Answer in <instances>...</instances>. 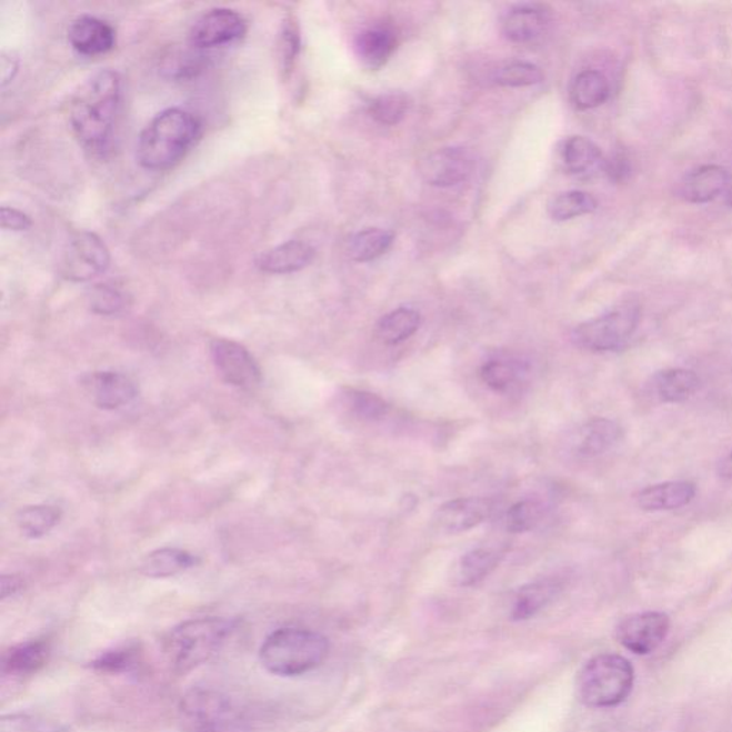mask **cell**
<instances>
[{
  "label": "cell",
  "instance_id": "obj_1",
  "mask_svg": "<svg viewBox=\"0 0 732 732\" xmlns=\"http://www.w3.org/2000/svg\"><path fill=\"white\" fill-rule=\"evenodd\" d=\"M122 98V78L113 69L94 72L73 93L69 123L78 141L94 156L111 151Z\"/></svg>",
  "mask_w": 732,
  "mask_h": 732
},
{
  "label": "cell",
  "instance_id": "obj_2",
  "mask_svg": "<svg viewBox=\"0 0 732 732\" xmlns=\"http://www.w3.org/2000/svg\"><path fill=\"white\" fill-rule=\"evenodd\" d=\"M201 134L202 122L195 113L183 108L166 109L139 134V166L153 172L169 171L185 159Z\"/></svg>",
  "mask_w": 732,
  "mask_h": 732
},
{
  "label": "cell",
  "instance_id": "obj_3",
  "mask_svg": "<svg viewBox=\"0 0 732 732\" xmlns=\"http://www.w3.org/2000/svg\"><path fill=\"white\" fill-rule=\"evenodd\" d=\"M238 621L222 616H205L182 622L167 635L166 655L178 674H187L207 664L235 632Z\"/></svg>",
  "mask_w": 732,
  "mask_h": 732
},
{
  "label": "cell",
  "instance_id": "obj_4",
  "mask_svg": "<svg viewBox=\"0 0 732 732\" xmlns=\"http://www.w3.org/2000/svg\"><path fill=\"white\" fill-rule=\"evenodd\" d=\"M330 654V641L320 632L285 626L269 634L259 650L263 669L278 676H298L317 670Z\"/></svg>",
  "mask_w": 732,
  "mask_h": 732
},
{
  "label": "cell",
  "instance_id": "obj_5",
  "mask_svg": "<svg viewBox=\"0 0 732 732\" xmlns=\"http://www.w3.org/2000/svg\"><path fill=\"white\" fill-rule=\"evenodd\" d=\"M248 722L243 706L213 686H193L178 704L182 732H243Z\"/></svg>",
  "mask_w": 732,
  "mask_h": 732
},
{
  "label": "cell",
  "instance_id": "obj_6",
  "mask_svg": "<svg viewBox=\"0 0 732 732\" xmlns=\"http://www.w3.org/2000/svg\"><path fill=\"white\" fill-rule=\"evenodd\" d=\"M634 680V666L624 656L596 655L578 672V700L590 709H612L629 699Z\"/></svg>",
  "mask_w": 732,
  "mask_h": 732
},
{
  "label": "cell",
  "instance_id": "obj_7",
  "mask_svg": "<svg viewBox=\"0 0 732 732\" xmlns=\"http://www.w3.org/2000/svg\"><path fill=\"white\" fill-rule=\"evenodd\" d=\"M639 303H622L615 310L578 325L572 331V341L582 350L591 352H615L622 350L640 325Z\"/></svg>",
  "mask_w": 732,
  "mask_h": 732
},
{
  "label": "cell",
  "instance_id": "obj_8",
  "mask_svg": "<svg viewBox=\"0 0 732 732\" xmlns=\"http://www.w3.org/2000/svg\"><path fill=\"white\" fill-rule=\"evenodd\" d=\"M111 265V251L97 233H74L63 249L59 272L71 282H88L101 277Z\"/></svg>",
  "mask_w": 732,
  "mask_h": 732
},
{
  "label": "cell",
  "instance_id": "obj_9",
  "mask_svg": "<svg viewBox=\"0 0 732 732\" xmlns=\"http://www.w3.org/2000/svg\"><path fill=\"white\" fill-rule=\"evenodd\" d=\"M248 23L241 13L228 8L211 9L198 18L189 32V44L197 51H209L242 41Z\"/></svg>",
  "mask_w": 732,
  "mask_h": 732
},
{
  "label": "cell",
  "instance_id": "obj_10",
  "mask_svg": "<svg viewBox=\"0 0 732 732\" xmlns=\"http://www.w3.org/2000/svg\"><path fill=\"white\" fill-rule=\"evenodd\" d=\"M211 357L219 377L229 385L253 390L261 383V368L241 343L218 338L211 342Z\"/></svg>",
  "mask_w": 732,
  "mask_h": 732
},
{
  "label": "cell",
  "instance_id": "obj_11",
  "mask_svg": "<svg viewBox=\"0 0 732 732\" xmlns=\"http://www.w3.org/2000/svg\"><path fill=\"white\" fill-rule=\"evenodd\" d=\"M664 612L649 611L626 616L616 626V640L636 655H649L664 642L670 632Z\"/></svg>",
  "mask_w": 732,
  "mask_h": 732
},
{
  "label": "cell",
  "instance_id": "obj_12",
  "mask_svg": "<svg viewBox=\"0 0 732 732\" xmlns=\"http://www.w3.org/2000/svg\"><path fill=\"white\" fill-rule=\"evenodd\" d=\"M495 508L497 502L492 498H458L438 508L432 525L442 534H461L490 520Z\"/></svg>",
  "mask_w": 732,
  "mask_h": 732
},
{
  "label": "cell",
  "instance_id": "obj_13",
  "mask_svg": "<svg viewBox=\"0 0 732 732\" xmlns=\"http://www.w3.org/2000/svg\"><path fill=\"white\" fill-rule=\"evenodd\" d=\"M474 158L464 148L438 149L422 159L420 173L431 187L451 188L468 181L474 172Z\"/></svg>",
  "mask_w": 732,
  "mask_h": 732
},
{
  "label": "cell",
  "instance_id": "obj_14",
  "mask_svg": "<svg viewBox=\"0 0 732 732\" xmlns=\"http://www.w3.org/2000/svg\"><path fill=\"white\" fill-rule=\"evenodd\" d=\"M68 42L82 57L97 58L112 51L117 31L111 23L92 14H82L69 24Z\"/></svg>",
  "mask_w": 732,
  "mask_h": 732
},
{
  "label": "cell",
  "instance_id": "obj_15",
  "mask_svg": "<svg viewBox=\"0 0 732 732\" xmlns=\"http://www.w3.org/2000/svg\"><path fill=\"white\" fill-rule=\"evenodd\" d=\"M551 22L552 14L547 7L521 4L505 14L501 28L508 41L527 44L540 41L550 29Z\"/></svg>",
  "mask_w": 732,
  "mask_h": 732
},
{
  "label": "cell",
  "instance_id": "obj_16",
  "mask_svg": "<svg viewBox=\"0 0 732 732\" xmlns=\"http://www.w3.org/2000/svg\"><path fill=\"white\" fill-rule=\"evenodd\" d=\"M87 388L101 410L114 411L127 407L138 395V387L131 378L117 371L94 372L88 377Z\"/></svg>",
  "mask_w": 732,
  "mask_h": 732
},
{
  "label": "cell",
  "instance_id": "obj_17",
  "mask_svg": "<svg viewBox=\"0 0 732 732\" xmlns=\"http://www.w3.org/2000/svg\"><path fill=\"white\" fill-rule=\"evenodd\" d=\"M560 161L568 173L592 178L605 172L606 159L595 142L585 137H570L561 143Z\"/></svg>",
  "mask_w": 732,
  "mask_h": 732
},
{
  "label": "cell",
  "instance_id": "obj_18",
  "mask_svg": "<svg viewBox=\"0 0 732 732\" xmlns=\"http://www.w3.org/2000/svg\"><path fill=\"white\" fill-rule=\"evenodd\" d=\"M731 173L725 168L709 166L689 173L680 183V197L690 203H709L729 191Z\"/></svg>",
  "mask_w": 732,
  "mask_h": 732
},
{
  "label": "cell",
  "instance_id": "obj_19",
  "mask_svg": "<svg viewBox=\"0 0 732 732\" xmlns=\"http://www.w3.org/2000/svg\"><path fill=\"white\" fill-rule=\"evenodd\" d=\"M621 440L619 423L606 418H594L578 430L572 448L580 458H596L610 452Z\"/></svg>",
  "mask_w": 732,
  "mask_h": 732
},
{
  "label": "cell",
  "instance_id": "obj_20",
  "mask_svg": "<svg viewBox=\"0 0 732 732\" xmlns=\"http://www.w3.org/2000/svg\"><path fill=\"white\" fill-rule=\"evenodd\" d=\"M313 258L315 249L310 243L293 239L262 252L257 259V267L273 275H288L311 265Z\"/></svg>",
  "mask_w": 732,
  "mask_h": 732
},
{
  "label": "cell",
  "instance_id": "obj_21",
  "mask_svg": "<svg viewBox=\"0 0 732 732\" xmlns=\"http://www.w3.org/2000/svg\"><path fill=\"white\" fill-rule=\"evenodd\" d=\"M696 487L690 481H670L644 488L636 494V504L646 512L674 511L694 500Z\"/></svg>",
  "mask_w": 732,
  "mask_h": 732
},
{
  "label": "cell",
  "instance_id": "obj_22",
  "mask_svg": "<svg viewBox=\"0 0 732 732\" xmlns=\"http://www.w3.org/2000/svg\"><path fill=\"white\" fill-rule=\"evenodd\" d=\"M505 556V550L498 547L474 548L465 555L458 560L452 580L460 586H472L485 580L492 571L495 570L502 558Z\"/></svg>",
  "mask_w": 732,
  "mask_h": 732
},
{
  "label": "cell",
  "instance_id": "obj_23",
  "mask_svg": "<svg viewBox=\"0 0 732 732\" xmlns=\"http://www.w3.org/2000/svg\"><path fill=\"white\" fill-rule=\"evenodd\" d=\"M51 655V644L44 640L24 641L4 652L3 675L29 676L41 671Z\"/></svg>",
  "mask_w": 732,
  "mask_h": 732
},
{
  "label": "cell",
  "instance_id": "obj_24",
  "mask_svg": "<svg viewBox=\"0 0 732 732\" xmlns=\"http://www.w3.org/2000/svg\"><path fill=\"white\" fill-rule=\"evenodd\" d=\"M700 382L694 371L670 368L652 377L651 392L660 402L681 403L699 391Z\"/></svg>",
  "mask_w": 732,
  "mask_h": 732
},
{
  "label": "cell",
  "instance_id": "obj_25",
  "mask_svg": "<svg viewBox=\"0 0 732 732\" xmlns=\"http://www.w3.org/2000/svg\"><path fill=\"white\" fill-rule=\"evenodd\" d=\"M395 32L387 27H373L358 34L355 49L363 67L378 71L385 67L397 51Z\"/></svg>",
  "mask_w": 732,
  "mask_h": 732
},
{
  "label": "cell",
  "instance_id": "obj_26",
  "mask_svg": "<svg viewBox=\"0 0 732 732\" xmlns=\"http://www.w3.org/2000/svg\"><path fill=\"white\" fill-rule=\"evenodd\" d=\"M560 590V582L554 578H545V580H538L522 586L517 592L514 602H512V620L525 621L532 619L555 599Z\"/></svg>",
  "mask_w": 732,
  "mask_h": 732
},
{
  "label": "cell",
  "instance_id": "obj_27",
  "mask_svg": "<svg viewBox=\"0 0 732 732\" xmlns=\"http://www.w3.org/2000/svg\"><path fill=\"white\" fill-rule=\"evenodd\" d=\"M395 235L388 229L367 228L348 238L345 252L351 261L371 262L390 251Z\"/></svg>",
  "mask_w": 732,
  "mask_h": 732
},
{
  "label": "cell",
  "instance_id": "obj_28",
  "mask_svg": "<svg viewBox=\"0 0 732 732\" xmlns=\"http://www.w3.org/2000/svg\"><path fill=\"white\" fill-rule=\"evenodd\" d=\"M611 87L605 74L599 71H584L576 74L571 84V101L581 111H589L609 101Z\"/></svg>",
  "mask_w": 732,
  "mask_h": 732
},
{
  "label": "cell",
  "instance_id": "obj_29",
  "mask_svg": "<svg viewBox=\"0 0 732 732\" xmlns=\"http://www.w3.org/2000/svg\"><path fill=\"white\" fill-rule=\"evenodd\" d=\"M198 564V558L179 548H161L144 556L141 572L149 578H169L181 574Z\"/></svg>",
  "mask_w": 732,
  "mask_h": 732
},
{
  "label": "cell",
  "instance_id": "obj_30",
  "mask_svg": "<svg viewBox=\"0 0 732 732\" xmlns=\"http://www.w3.org/2000/svg\"><path fill=\"white\" fill-rule=\"evenodd\" d=\"M421 313L412 308H398L387 313L377 325V337L385 345H398L420 330Z\"/></svg>",
  "mask_w": 732,
  "mask_h": 732
},
{
  "label": "cell",
  "instance_id": "obj_31",
  "mask_svg": "<svg viewBox=\"0 0 732 732\" xmlns=\"http://www.w3.org/2000/svg\"><path fill=\"white\" fill-rule=\"evenodd\" d=\"M528 368L524 362L508 360V358H494L481 367L480 375L482 382L492 391L507 393L520 385L524 380Z\"/></svg>",
  "mask_w": 732,
  "mask_h": 732
},
{
  "label": "cell",
  "instance_id": "obj_32",
  "mask_svg": "<svg viewBox=\"0 0 732 732\" xmlns=\"http://www.w3.org/2000/svg\"><path fill=\"white\" fill-rule=\"evenodd\" d=\"M599 201L589 192L570 191L560 193L548 203V213L558 222L589 215L596 211Z\"/></svg>",
  "mask_w": 732,
  "mask_h": 732
},
{
  "label": "cell",
  "instance_id": "obj_33",
  "mask_svg": "<svg viewBox=\"0 0 732 732\" xmlns=\"http://www.w3.org/2000/svg\"><path fill=\"white\" fill-rule=\"evenodd\" d=\"M62 512L53 505L22 508L17 515V524L23 535L41 538L49 534L61 522Z\"/></svg>",
  "mask_w": 732,
  "mask_h": 732
},
{
  "label": "cell",
  "instance_id": "obj_34",
  "mask_svg": "<svg viewBox=\"0 0 732 732\" xmlns=\"http://www.w3.org/2000/svg\"><path fill=\"white\" fill-rule=\"evenodd\" d=\"M141 665V651L137 645L127 644L117 646V649L102 652L92 666L97 671L108 672V674H123L132 672Z\"/></svg>",
  "mask_w": 732,
  "mask_h": 732
},
{
  "label": "cell",
  "instance_id": "obj_35",
  "mask_svg": "<svg viewBox=\"0 0 732 732\" xmlns=\"http://www.w3.org/2000/svg\"><path fill=\"white\" fill-rule=\"evenodd\" d=\"M301 52V32L295 18L288 17L282 23L278 41L279 67L283 78L291 77Z\"/></svg>",
  "mask_w": 732,
  "mask_h": 732
},
{
  "label": "cell",
  "instance_id": "obj_36",
  "mask_svg": "<svg viewBox=\"0 0 732 732\" xmlns=\"http://www.w3.org/2000/svg\"><path fill=\"white\" fill-rule=\"evenodd\" d=\"M410 107V99L407 94L391 92L373 99L370 104V114L378 123L395 127L407 117Z\"/></svg>",
  "mask_w": 732,
  "mask_h": 732
},
{
  "label": "cell",
  "instance_id": "obj_37",
  "mask_svg": "<svg viewBox=\"0 0 732 732\" xmlns=\"http://www.w3.org/2000/svg\"><path fill=\"white\" fill-rule=\"evenodd\" d=\"M545 505L541 501L524 500L517 502L507 512V530L512 534H521L534 530L545 517Z\"/></svg>",
  "mask_w": 732,
  "mask_h": 732
},
{
  "label": "cell",
  "instance_id": "obj_38",
  "mask_svg": "<svg viewBox=\"0 0 732 732\" xmlns=\"http://www.w3.org/2000/svg\"><path fill=\"white\" fill-rule=\"evenodd\" d=\"M347 405L353 415L368 422L381 421L387 417L388 411H390V405L381 397L367 391H348Z\"/></svg>",
  "mask_w": 732,
  "mask_h": 732
},
{
  "label": "cell",
  "instance_id": "obj_39",
  "mask_svg": "<svg viewBox=\"0 0 732 732\" xmlns=\"http://www.w3.org/2000/svg\"><path fill=\"white\" fill-rule=\"evenodd\" d=\"M544 74L537 64L528 62H511L498 69L494 81L500 87L525 88L542 82Z\"/></svg>",
  "mask_w": 732,
  "mask_h": 732
},
{
  "label": "cell",
  "instance_id": "obj_40",
  "mask_svg": "<svg viewBox=\"0 0 732 732\" xmlns=\"http://www.w3.org/2000/svg\"><path fill=\"white\" fill-rule=\"evenodd\" d=\"M0 732H67V729L48 716L17 712L2 716Z\"/></svg>",
  "mask_w": 732,
  "mask_h": 732
},
{
  "label": "cell",
  "instance_id": "obj_41",
  "mask_svg": "<svg viewBox=\"0 0 732 732\" xmlns=\"http://www.w3.org/2000/svg\"><path fill=\"white\" fill-rule=\"evenodd\" d=\"M89 305L99 315H114L127 307V297L118 288L103 283L93 289L91 298H89Z\"/></svg>",
  "mask_w": 732,
  "mask_h": 732
},
{
  "label": "cell",
  "instance_id": "obj_42",
  "mask_svg": "<svg viewBox=\"0 0 732 732\" xmlns=\"http://www.w3.org/2000/svg\"><path fill=\"white\" fill-rule=\"evenodd\" d=\"M0 219H2L4 231L23 232L32 227L31 217L21 211V209L13 207H2Z\"/></svg>",
  "mask_w": 732,
  "mask_h": 732
},
{
  "label": "cell",
  "instance_id": "obj_43",
  "mask_svg": "<svg viewBox=\"0 0 732 732\" xmlns=\"http://www.w3.org/2000/svg\"><path fill=\"white\" fill-rule=\"evenodd\" d=\"M0 69H2V87H8L17 77L19 71V58L14 53H3L0 58Z\"/></svg>",
  "mask_w": 732,
  "mask_h": 732
},
{
  "label": "cell",
  "instance_id": "obj_44",
  "mask_svg": "<svg viewBox=\"0 0 732 732\" xmlns=\"http://www.w3.org/2000/svg\"><path fill=\"white\" fill-rule=\"evenodd\" d=\"M24 582L19 575H3L2 576V599H8L18 594L19 591L23 590Z\"/></svg>",
  "mask_w": 732,
  "mask_h": 732
},
{
  "label": "cell",
  "instance_id": "obj_45",
  "mask_svg": "<svg viewBox=\"0 0 732 732\" xmlns=\"http://www.w3.org/2000/svg\"><path fill=\"white\" fill-rule=\"evenodd\" d=\"M719 474L722 478H726V480H732V452L725 460L721 461Z\"/></svg>",
  "mask_w": 732,
  "mask_h": 732
},
{
  "label": "cell",
  "instance_id": "obj_46",
  "mask_svg": "<svg viewBox=\"0 0 732 732\" xmlns=\"http://www.w3.org/2000/svg\"><path fill=\"white\" fill-rule=\"evenodd\" d=\"M729 203L732 207V188L729 191Z\"/></svg>",
  "mask_w": 732,
  "mask_h": 732
}]
</instances>
